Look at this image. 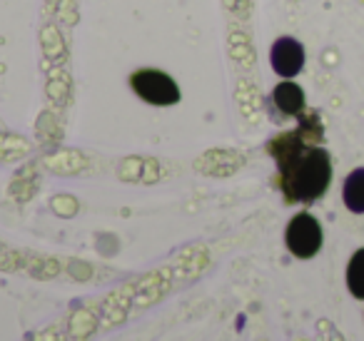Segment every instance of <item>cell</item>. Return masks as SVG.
Wrapping results in <instances>:
<instances>
[{"instance_id":"7a4b0ae2","label":"cell","mask_w":364,"mask_h":341,"mask_svg":"<svg viewBox=\"0 0 364 341\" xmlns=\"http://www.w3.org/2000/svg\"><path fill=\"white\" fill-rule=\"evenodd\" d=\"M284 242H287V249L297 259H312L322 249V242H324L322 224L309 212H299V215H294L289 220L287 232H284Z\"/></svg>"},{"instance_id":"52a82bcc","label":"cell","mask_w":364,"mask_h":341,"mask_svg":"<svg viewBox=\"0 0 364 341\" xmlns=\"http://www.w3.org/2000/svg\"><path fill=\"white\" fill-rule=\"evenodd\" d=\"M347 289L354 299H364V247L354 251L347 264Z\"/></svg>"},{"instance_id":"6da1fadb","label":"cell","mask_w":364,"mask_h":341,"mask_svg":"<svg viewBox=\"0 0 364 341\" xmlns=\"http://www.w3.org/2000/svg\"><path fill=\"white\" fill-rule=\"evenodd\" d=\"M274 157L282 172V190L289 202H314L329 190L332 160L322 147H304L294 137L277 142Z\"/></svg>"},{"instance_id":"3957f363","label":"cell","mask_w":364,"mask_h":341,"mask_svg":"<svg viewBox=\"0 0 364 341\" xmlns=\"http://www.w3.org/2000/svg\"><path fill=\"white\" fill-rule=\"evenodd\" d=\"M130 85H132V90L145 102H150V105L167 107V105L180 102V87H177V82L172 80L170 75H165L162 70H150V67H147V70L132 72Z\"/></svg>"},{"instance_id":"8992f818","label":"cell","mask_w":364,"mask_h":341,"mask_svg":"<svg viewBox=\"0 0 364 341\" xmlns=\"http://www.w3.org/2000/svg\"><path fill=\"white\" fill-rule=\"evenodd\" d=\"M342 202L352 215H364V167H357L344 177Z\"/></svg>"},{"instance_id":"277c9868","label":"cell","mask_w":364,"mask_h":341,"mask_svg":"<svg viewBox=\"0 0 364 341\" xmlns=\"http://www.w3.org/2000/svg\"><path fill=\"white\" fill-rule=\"evenodd\" d=\"M269 65L277 75H282L284 80H292L294 75H299V70L304 67V48L294 38H279L274 40L272 50H269Z\"/></svg>"},{"instance_id":"5b68a950","label":"cell","mask_w":364,"mask_h":341,"mask_svg":"<svg viewBox=\"0 0 364 341\" xmlns=\"http://www.w3.org/2000/svg\"><path fill=\"white\" fill-rule=\"evenodd\" d=\"M272 102L284 115H299L304 110V90L292 80H282L272 90Z\"/></svg>"}]
</instances>
